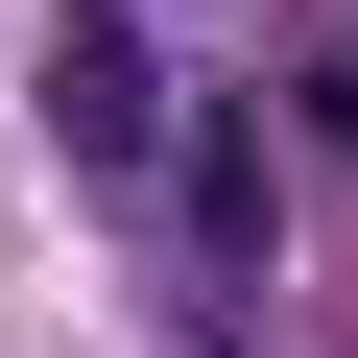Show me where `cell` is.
I'll return each mask as SVG.
<instances>
[{
    "label": "cell",
    "instance_id": "3",
    "mask_svg": "<svg viewBox=\"0 0 358 358\" xmlns=\"http://www.w3.org/2000/svg\"><path fill=\"white\" fill-rule=\"evenodd\" d=\"M287 143H334V167H358V24H334V48L287 72Z\"/></svg>",
    "mask_w": 358,
    "mask_h": 358
},
{
    "label": "cell",
    "instance_id": "2",
    "mask_svg": "<svg viewBox=\"0 0 358 358\" xmlns=\"http://www.w3.org/2000/svg\"><path fill=\"white\" fill-rule=\"evenodd\" d=\"M48 143H72V167H120V192H167V72H143L120 0H72V48H48Z\"/></svg>",
    "mask_w": 358,
    "mask_h": 358
},
{
    "label": "cell",
    "instance_id": "1",
    "mask_svg": "<svg viewBox=\"0 0 358 358\" xmlns=\"http://www.w3.org/2000/svg\"><path fill=\"white\" fill-rule=\"evenodd\" d=\"M167 215H192L215 287H263L287 263V120H167Z\"/></svg>",
    "mask_w": 358,
    "mask_h": 358
}]
</instances>
